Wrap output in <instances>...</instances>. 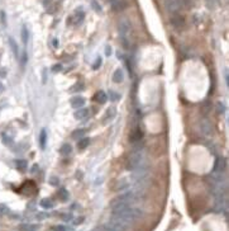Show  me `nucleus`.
<instances>
[{
  "instance_id": "412c9836",
  "label": "nucleus",
  "mask_w": 229,
  "mask_h": 231,
  "mask_svg": "<svg viewBox=\"0 0 229 231\" xmlns=\"http://www.w3.org/2000/svg\"><path fill=\"white\" fill-rule=\"evenodd\" d=\"M2 140H3V142H4L5 145H8V146L13 145V140H12V137H9V136H8L6 133H3V135H2Z\"/></svg>"
},
{
  "instance_id": "4c0bfd02",
  "label": "nucleus",
  "mask_w": 229,
  "mask_h": 231,
  "mask_svg": "<svg viewBox=\"0 0 229 231\" xmlns=\"http://www.w3.org/2000/svg\"><path fill=\"white\" fill-rule=\"evenodd\" d=\"M62 218H64L65 220V221H68V220L71 218V215H65L64 217H62Z\"/></svg>"
},
{
  "instance_id": "473e14b6",
  "label": "nucleus",
  "mask_w": 229,
  "mask_h": 231,
  "mask_svg": "<svg viewBox=\"0 0 229 231\" xmlns=\"http://www.w3.org/2000/svg\"><path fill=\"white\" fill-rule=\"evenodd\" d=\"M110 94H111V100H117V99H119V95H118V93H113V91H110Z\"/></svg>"
},
{
  "instance_id": "f03ea898",
  "label": "nucleus",
  "mask_w": 229,
  "mask_h": 231,
  "mask_svg": "<svg viewBox=\"0 0 229 231\" xmlns=\"http://www.w3.org/2000/svg\"><path fill=\"white\" fill-rule=\"evenodd\" d=\"M146 161V159H144V155H143V152L139 150V149H137L136 148V150H134L133 152H130V155L128 156V160H127V169L128 170H134L136 169L137 166H139L141 164H143Z\"/></svg>"
},
{
  "instance_id": "c756f323",
  "label": "nucleus",
  "mask_w": 229,
  "mask_h": 231,
  "mask_svg": "<svg viewBox=\"0 0 229 231\" xmlns=\"http://www.w3.org/2000/svg\"><path fill=\"white\" fill-rule=\"evenodd\" d=\"M58 182H60V180H58V178H55V176H52L51 179H49V183H51L52 185H57Z\"/></svg>"
},
{
  "instance_id": "bb28decb",
  "label": "nucleus",
  "mask_w": 229,
  "mask_h": 231,
  "mask_svg": "<svg viewBox=\"0 0 229 231\" xmlns=\"http://www.w3.org/2000/svg\"><path fill=\"white\" fill-rule=\"evenodd\" d=\"M216 111L219 112L220 114H223V113L225 112V107H224V104H223V103H218V104H216Z\"/></svg>"
},
{
  "instance_id": "7ed1b4c3",
  "label": "nucleus",
  "mask_w": 229,
  "mask_h": 231,
  "mask_svg": "<svg viewBox=\"0 0 229 231\" xmlns=\"http://www.w3.org/2000/svg\"><path fill=\"white\" fill-rule=\"evenodd\" d=\"M185 0H165V6L171 14H177L182 9Z\"/></svg>"
},
{
  "instance_id": "6ab92c4d",
  "label": "nucleus",
  "mask_w": 229,
  "mask_h": 231,
  "mask_svg": "<svg viewBox=\"0 0 229 231\" xmlns=\"http://www.w3.org/2000/svg\"><path fill=\"white\" fill-rule=\"evenodd\" d=\"M41 206H42L43 208H52L53 207V203H52V201L51 199H48V198H46V199H42V201H41Z\"/></svg>"
},
{
  "instance_id": "c9c22d12",
  "label": "nucleus",
  "mask_w": 229,
  "mask_h": 231,
  "mask_svg": "<svg viewBox=\"0 0 229 231\" xmlns=\"http://www.w3.org/2000/svg\"><path fill=\"white\" fill-rule=\"evenodd\" d=\"M105 52H107V56H110V55H111V47H110V46H107Z\"/></svg>"
},
{
  "instance_id": "f3484780",
  "label": "nucleus",
  "mask_w": 229,
  "mask_h": 231,
  "mask_svg": "<svg viewBox=\"0 0 229 231\" xmlns=\"http://www.w3.org/2000/svg\"><path fill=\"white\" fill-rule=\"evenodd\" d=\"M117 114V109L114 108V107H111V108H109L108 109V112H107V117H105V121H109V120H111V118H114V116Z\"/></svg>"
},
{
  "instance_id": "9d476101",
  "label": "nucleus",
  "mask_w": 229,
  "mask_h": 231,
  "mask_svg": "<svg viewBox=\"0 0 229 231\" xmlns=\"http://www.w3.org/2000/svg\"><path fill=\"white\" fill-rule=\"evenodd\" d=\"M94 99H95L99 104H104V103L107 102V99H108V95H107V93H105V91H98V93H96V95H95V98H94Z\"/></svg>"
},
{
  "instance_id": "a19ab883",
  "label": "nucleus",
  "mask_w": 229,
  "mask_h": 231,
  "mask_svg": "<svg viewBox=\"0 0 229 231\" xmlns=\"http://www.w3.org/2000/svg\"><path fill=\"white\" fill-rule=\"evenodd\" d=\"M81 221H82V217H81V218H77V220H76V221H75V224L77 225V224H80Z\"/></svg>"
},
{
  "instance_id": "2f4dec72",
  "label": "nucleus",
  "mask_w": 229,
  "mask_h": 231,
  "mask_svg": "<svg viewBox=\"0 0 229 231\" xmlns=\"http://www.w3.org/2000/svg\"><path fill=\"white\" fill-rule=\"evenodd\" d=\"M53 230H55V231H66V227L62 226V225H58V226H55Z\"/></svg>"
},
{
  "instance_id": "72a5a7b5",
  "label": "nucleus",
  "mask_w": 229,
  "mask_h": 231,
  "mask_svg": "<svg viewBox=\"0 0 229 231\" xmlns=\"http://www.w3.org/2000/svg\"><path fill=\"white\" fill-rule=\"evenodd\" d=\"M82 89H84V85H77V87L75 85V87L72 88L71 90H76V91H80V90H82Z\"/></svg>"
},
{
  "instance_id": "a211bd4d",
  "label": "nucleus",
  "mask_w": 229,
  "mask_h": 231,
  "mask_svg": "<svg viewBox=\"0 0 229 231\" xmlns=\"http://www.w3.org/2000/svg\"><path fill=\"white\" fill-rule=\"evenodd\" d=\"M71 151H72V148H71V145H68V144L64 145V146L61 148V154H62V155H70Z\"/></svg>"
},
{
  "instance_id": "0eeeda50",
  "label": "nucleus",
  "mask_w": 229,
  "mask_h": 231,
  "mask_svg": "<svg viewBox=\"0 0 229 231\" xmlns=\"http://www.w3.org/2000/svg\"><path fill=\"white\" fill-rule=\"evenodd\" d=\"M110 2V5L114 10H117V12H120V10H124L127 8V2L126 0H109Z\"/></svg>"
},
{
  "instance_id": "f704fd0d",
  "label": "nucleus",
  "mask_w": 229,
  "mask_h": 231,
  "mask_svg": "<svg viewBox=\"0 0 229 231\" xmlns=\"http://www.w3.org/2000/svg\"><path fill=\"white\" fill-rule=\"evenodd\" d=\"M52 70H53V71H61V70H62V66H61V65H55L53 67H52Z\"/></svg>"
},
{
  "instance_id": "58836bf2",
  "label": "nucleus",
  "mask_w": 229,
  "mask_h": 231,
  "mask_svg": "<svg viewBox=\"0 0 229 231\" xmlns=\"http://www.w3.org/2000/svg\"><path fill=\"white\" fill-rule=\"evenodd\" d=\"M47 216H48L47 213H46V215H45V213H41V215H38V218H45V217H47Z\"/></svg>"
},
{
  "instance_id": "5701e85b",
  "label": "nucleus",
  "mask_w": 229,
  "mask_h": 231,
  "mask_svg": "<svg viewBox=\"0 0 229 231\" xmlns=\"http://www.w3.org/2000/svg\"><path fill=\"white\" fill-rule=\"evenodd\" d=\"M20 229H22L23 231H36L38 229V226H36V225H23Z\"/></svg>"
},
{
  "instance_id": "39448f33",
  "label": "nucleus",
  "mask_w": 229,
  "mask_h": 231,
  "mask_svg": "<svg viewBox=\"0 0 229 231\" xmlns=\"http://www.w3.org/2000/svg\"><path fill=\"white\" fill-rule=\"evenodd\" d=\"M214 209H215L216 212H219V213L227 211V199H225V196H216L215 197Z\"/></svg>"
},
{
  "instance_id": "b1692460",
  "label": "nucleus",
  "mask_w": 229,
  "mask_h": 231,
  "mask_svg": "<svg viewBox=\"0 0 229 231\" xmlns=\"http://www.w3.org/2000/svg\"><path fill=\"white\" fill-rule=\"evenodd\" d=\"M8 212H9L8 206H5V205H3V203H0V216H4V215H6Z\"/></svg>"
},
{
  "instance_id": "cd10ccee",
  "label": "nucleus",
  "mask_w": 229,
  "mask_h": 231,
  "mask_svg": "<svg viewBox=\"0 0 229 231\" xmlns=\"http://www.w3.org/2000/svg\"><path fill=\"white\" fill-rule=\"evenodd\" d=\"M203 107H204V113H206V112H209V111H210L212 104H210V102H205Z\"/></svg>"
},
{
  "instance_id": "79ce46f5",
  "label": "nucleus",
  "mask_w": 229,
  "mask_h": 231,
  "mask_svg": "<svg viewBox=\"0 0 229 231\" xmlns=\"http://www.w3.org/2000/svg\"><path fill=\"white\" fill-rule=\"evenodd\" d=\"M0 72H2V74H0V75H2V76H5V71H4V70H2V71H0Z\"/></svg>"
},
{
  "instance_id": "aec40b11",
  "label": "nucleus",
  "mask_w": 229,
  "mask_h": 231,
  "mask_svg": "<svg viewBox=\"0 0 229 231\" xmlns=\"http://www.w3.org/2000/svg\"><path fill=\"white\" fill-rule=\"evenodd\" d=\"M58 196H60V199H61V201H67V199H68V192H67L66 189H64V188H62V189L60 191Z\"/></svg>"
},
{
  "instance_id": "6e6552de",
  "label": "nucleus",
  "mask_w": 229,
  "mask_h": 231,
  "mask_svg": "<svg viewBox=\"0 0 229 231\" xmlns=\"http://www.w3.org/2000/svg\"><path fill=\"white\" fill-rule=\"evenodd\" d=\"M129 140H130V142H133V144L139 142V141L142 140V131H141L139 128H136L134 131H132Z\"/></svg>"
},
{
  "instance_id": "e433bc0d",
  "label": "nucleus",
  "mask_w": 229,
  "mask_h": 231,
  "mask_svg": "<svg viewBox=\"0 0 229 231\" xmlns=\"http://www.w3.org/2000/svg\"><path fill=\"white\" fill-rule=\"evenodd\" d=\"M206 2H208V3H209V4L212 5V6H214V5L216 4V2H218V0H206Z\"/></svg>"
},
{
  "instance_id": "2eb2a0df",
  "label": "nucleus",
  "mask_w": 229,
  "mask_h": 231,
  "mask_svg": "<svg viewBox=\"0 0 229 231\" xmlns=\"http://www.w3.org/2000/svg\"><path fill=\"white\" fill-rule=\"evenodd\" d=\"M87 113H89L87 109H80V111H77V112L75 113V118H76V120H82L84 117H86Z\"/></svg>"
},
{
  "instance_id": "f257e3e1",
  "label": "nucleus",
  "mask_w": 229,
  "mask_h": 231,
  "mask_svg": "<svg viewBox=\"0 0 229 231\" xmlns=\"http://www.w3.org/2000/svg\"><path fill=\"white\" fill-rule=\"evenodd\" d=\"M119 36L124 47H129V38L132 36V24L128 19H122L118 24Z\"/></svg>"
},
{
  "instance_id": "4be33fe9",
  "label": "nucleus",
  "mask_w": 229,
  "mask_h": 231,
  "mask_svg": "<svg viewBox=\"0 0 229 231\" xmlns=\"http://www.w3.org/2000/svg\"><path fill=\"white\" fill-rule=\"evenodd\" d=\"M15 164H17V168L19 170H24L27 168V161L25 160H17Z\"/></svg>"
},
{
  "instance_id": "7c9ffc66",
  "label": "nucleus",
  "mask_w": 229,
  "mask_h": 231,
  "mask_svg": "<svg viewBox=\"0 0 229 231\" xmlns=\"http://www.w3.org/2000/svg\"><path fill=\"white\" fill-rule=\"evenodd\" d=\"M100 64H101V57H98V62H95V65L92 66V69H94V70L99 69V67H100Z\"/></svg>"
},
{
  "instance_id": "20e7f679",
  "label": "nucleus",
  "mask_w": 229,
  "mask_h": 231,
  "mask_svg": "<svg viewBox=\"0 0 229 231\" xmlns=\"http://www.w3.org/2000/svg\"><path fill=\"white\" fill-rule=\"evenodd\" d=\"M199 130H200L201 135L206 136V137H210V136H213V133H214V127H213L212 122L208 118H203L199 122Z\"/></svg>"
},
{
  "instance_id": "393cba45",
  "label": "nucleus",
  "mask_w": 229,
  "mask_h": 231,
  "mask_svg": "<svg viewBox=\"0 0 229 231\" xmlns=\"http://www.w3.org/2000/svg\"><path fill=\"white\" fill-rule=\"evenodd\" d=\"M89 142H90L89 139H82V140L79 142V148H80V149H85L86 146L89 145Z\"/></svg>"
},
{
  "instance_id": "423d86ee",
  "label": "nucleus",
  "mask_w": 229,
  "mask_h": 231,
  "mask_svg": "<svg viewBox=\"0 0 229 231\" xmlns=\"http://www.w3.org/2000/svg\"><path fill=\"white\" fill-rule=\"evenodd\" d=\"M225 166H227V161L223 156H218L216 160H215V165H214V172H219L223 173L225 170Z\"/></svg>"
},
{
  "instance_id": "1a4fd4ad",
  "label": "nucleus",
  "mask_w": 229,
  "mask_h": 231,
  "mask_svg": "<svg viewBox=\"0 0 229 231\" xmlns=\"http://www.w3.org/2000/svg\"><path fill=\"white\" fill-rule=\"evenodd\" d=\"M85 104V99L82 97H74L71 99V106L74 108H80Z\"/></svg>"
},
{
  "instance_id": "a878e982",
  "label": "nucleus",
  "mask_w": 229,
  "mask_h": 231,
  "mask_svg": "<svg viewBox=\"0 0 229 231\" xmlns=\"http://www.w3.org/2000/svg\"><path fill=\"white\" fill-rule=\"evenodd\" d=\"M82 135H85V130H84V128H80V130H76V131L74 132V137H75V139H79V137H81Z\"/></svg>"
},
{
  "instance_id": "c85d7f7f",
  "label": "nucleus",
  "mask_w": 229,
  "mask_h": 231,
  "mask_svg": "<svg viewBox=\"0 0 229 231\" xmlns=\"http://www.w3.org/2000/svg\"><path fill=\"white\" fill-rule=\"evenodd\" d=\"M20 62H22V65H24L27 62V52H22V59H20Z\"/></svg>"
},
{
  "instance_id": "f8f14e48",
  "label": "nucleus",
  "mask_w": 229,
  "mask_h": 231,
  "mask_svg": "<svg viewBox=\"0 0 229 231\" xmlns=\"http://www.w3.org/2000/svg\"><path fill=\"white\" fill-rule=\"evenodd\" d=\"M171 22H172V24H173L175 27H179V28L184 26V19H182L179 14H176V15L171 19Z\"/></svg>"
},
{
  "instance_id": "ddd939ff",
  "label": "nucleus",
  "mask_w": 229,
  "mask_h": 231,
  "mask_svg": "<svg viewBox=\"0 0 229 231\" xmlns=\"http://www.w3.org/2000/svg\"><path fill=\"white\" fill-rule=\"evenodd\" d=\"M46 141H47V132H46V130H42V131H41V137H39L41 148H42V149L46 148Z\"/></svg>"
},
{
  "instance_id": "4468645a",
  "label": "nucleus",
  "mask_w": 229,
  "mask_h": 231,
  "mask_svg": "<svg viewBox=\"0 0 229 231\" xmlns=\"http://www.w3.org/2000/svg\"><path fill=\"white\" fill-rule=\"evenodd\" d=\"M9 43H10V47H12L13 52H14V55H15L17 57H19V48H18L17 42H15L13 38H9Z\"/></svg>"
},
{
  "instance_id": "9b49d317",
  "label": "nucleus",
  "mask_w": 229,
  "mask_h": 231,
  "mask_svg": "<svg viewBox=\"0 0 229 231\" xmlns=\"http://www.w3.org/2000/svg\"><path fill=\"white\" fill-rule=\"evenodd\" d=\"M124 79V74H123V71L120 69H117L115 71H114V75H113V80L115 81V83H122Z\"/></svg>"
},
{
  "instance_id": "ea45409f",
  "label": "nucleus",
  "mask_w": 229,
  "mask_h": 231,
  "mask_svg": "<svg viewBox=\"0 0 229 231\" xmlns=\"http://www.w3.org/2000/svg\"><path fill=\"white\" fill-rule=\"evenodd\" d=\"M53 46H55V47L58 46V41H57V39H53Z\"/></svg>"
},
{
  "instance_id": "37998d69",
  "label": "nucleus",
  "mask_w": 229,
  "mask_h": 231,
  "mask_svg": "<svg viewBox=\"0 0 229 231\" xmlns=\"http://www.w3.org/2000/svg\"><path fill=\"white\" fill-rule=\"evenodd\" d=\"M3 90V85H2V84H0V91H2Z\"/></svg>"
},
{
  "instance_id": "dca6fc26",
  "label": "nucleus",
  "mask_w": 229,
  "mask_h": 231,
  "mask_svg": "<svg viewBox=\"0 0 229 231\" xmlns=\"http://www.w3.org/2000/svg\"><path fill=\"white\" fill-rule=\"evenodd\" d=\"M28 38H29V33H28V29L25 26L22 27V41H23V43L27 45V42H28Z\"/></svg>"
}]
</instances>
